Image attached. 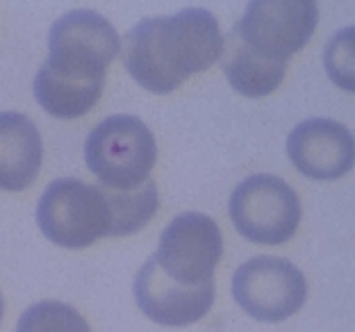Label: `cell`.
<instances>
[{
  "instance_id": "6da1fadb",
  "label": "cell",
  "mask_w": 355,
  "mask_h": 332,
  "mask_svg": "<svg viewBox=\"0 0 355 332\" xmlns=\"http://www.w3.org/2000/svg\"><path fill=\"white\" fill-rule=\"evenodd\" d=\"M121 39L105 16L73 10L48 32V58L35 78V98L55 119H80L98 103Z\"/></svg>"
},
{
  "instance_id": "7a4b0ae2",
  "label": "cell",
  "mask_w": 355,
  "mask_h": 332,
  "mask_svg": "<svg viewBox=\"0 0 355 332\" xmlns=\"http://www.w3.org/2000/svg\"><path fill=\"white\" fill-rule=\"evenodd\" d=\"M319 21L312 0H255L223 39L221 64L230 87L248 98L276 91L287 62L310 42Z\"/></svg>"
},
{
  "instance_id": "3957f363",
  "label": "cell",
  "mask_w": 355,
  "mask_h": 332,
  "mask_svg": "<svg viewBox=\"0 0 355 332\" xmlns=\"http://www.w3.org/2000/svg\"><path fill=\"white\" fill-rule=\"evenodd\" d=\"M223 37L214 14L189 7L173 16L144 19L125 35L123 64L153 94H171L184 80L221 60Z\"/></svg>"
},
{
  "instance_id": "277c9868",
  "label": "cell",
  "mask_w": 355,
  "mask_h": 332,
  "mask_svg": "<svg viewBox=\"0 0 355 332\" xmlns=\"http://www.w3.org/2000/svg\"><path fill=\"white\" fill-rule=\"evenodd\" d=\"M85 159L101 187L132 191L150 180L157 161V143L141 119L116 114L101 121L89 132Z\"/></svg>"
},
{
  "instance_id": "5b68a950",
  "label": "cell",
  "mask_w": 355,
  "mask_h": 332,
  "mask_svg": "<svg viewBox=\"0 0 355 332\" xmlns=\"http://www.w3.org/2000/svg\"><path fill=\"white\" fill-rule=\"evenodd\" d=\"M37 223L53 244L87 248L103 237H112L114 216L101 184L60 177L39 198Z\"/></svg>"
},
{
  "instance_id": "8992f818",
  "label": "cell",
  "mask_w": 355,
  "mask_h": 332,
  "mask_svg": "<svg viewBox=\"0 0 355 332\" xmlns=\"http://www.w3.org/2000/svg\"><path fill=\"white\" fill-rule=\"evenodd\" d=\"M230 218L237 232L253 244L280 246L301 223V200L276 175L246 177L230 196Z\"/></svg>"
},
{
  "instance_id": "52a82bcc",
  "label": "cell",
  "mask_w": 355,
  "mask_h": 332,
  "mask_svg": "<svg viewBox=\"0 0 355 332\" xmlns=\"http://www.w3.org/2000/svg\"><path fill=\"white\" fill-rule=\"evenodd\" d=\"M223 255L221 228L200 212H184L166 225L153 260L166 278L184 287L214 285V269Z\"/></svg>"
},
{
  "instance_id": "ba28073f",
  "label": "cell",
  "mask_w": 355,
  "mask_h": 332,
  "mask_svg": "<svg viewBox=\"0 0 355 332\" xmlns=\"http://www.w3.org/2000/svg\"><path fill=\"white\" fill-rule=\"evenodd\" d=\"M232 296L253 319L276 323L301 310L308 298V282L292 262L257 255L237 269Z\"/></svg>"
},
{
  "instance_id": "9c48e42d",
  "label": "cell",
  "mask_w": 355,
  "mask_h": 332,
  "mask_svg": "<svg viewBox=\"0 0 355 332\" xmlns=\"http://www.w3.org/2000/svg\"><path fill=\"white\" fill-rule=\"evenodd\" d=\"M289 161L312 180H337L355 166V137L330 119H308L287 137Z\"/></svg>"
},
{
  "instance_id": "30bf717a",
  "label": "cell",
  "mask_w": 355,
  "mask_h": 332,
  "mask_svg": "<svg viewBox=\"0 0 355 332\" xmlns=\"http://www.w3.org/2000/svg\"><path fill=\"white\" fill-rule=\"evenodd\" d=\"M135 301L141 314L159 326H189L209 312L214 303V285L184 287L159 271V266L148 257L135 278Z\"/></svg>"
},
{
  "instance_id": "8fae6325",
  "label": "cell",
  "mask_w": 355,
  "mask_h": 332,
  "mask_svg": "<svg viewBox=\"0 0 355 332\" xmlns=\"http://www.w3.org/2000/svg\"><path fill=\"white\" fill-rule=\"evenodd\" d=\"M42 161L44 141L35 121L19 112H0V189H28Z\"/></svg>"
},
{
  "instance_id": "7c38bea8",
  "label": "cell",
  "mask_w": 355,
  "mask_h": 332,
  "mask_svg": "<svg viewBox=\"0 0 355 332\" xmlns=\"http://www.w3.org/2000/svg\"><path fill=\"white\" fill-rule=\"evenodd\" d=\"M105 189V187H103ZM110 198L112 216H114V225H112V237H121V234H132L141 230L157 212L159 193L155 180H148L144 187L132 191H114L105 189Z\"/></svg>"
},
{
  "instance_id": "4fadbf2b",
  "label": "cell",
  "mask_w": 355,
  "mask_h": 332,
  "mask_svg": "<svg viewBox=\"0 0 355 332\" xmlns=\"http://www.w3.org/2000/svg\"><path fill=\"white\" fill-rule=\"evenodd\" d=\"M16 332H92V328L76 307L60 301H42L23 312Z\"/></svg>"
},
{
  "instance_id": "5bb4252c",
  "label": "cell",
  "mask_w": 355,
  "mask_h": 332,
  "mask_svg": "<svg viewBox=\"0 0 355 332\" xmlns=\"http://www.w3.org/2000/svg\"><path fill=\"white\" fill-rule=\"evenodd\" d=\"M324 67L337 87L355 94V26L340 30L330 39L324 53Z\"/></svg>"
},
{
  "instance_id": "9a60e30c",
  "label": "cell",
  "mask_w": 355,
  "mask_h": 332,
  "mask_svg": "<svg viewBox=\"0 0 355 332\" xmlns=\"http://www.w3.org/2000/svg\"><path fill=\"white\" fill-rule=\"evenodd\" d=\"M3 312H5V303H3V294H0V323H3Z\"/></svg>"
}]
</instances>
